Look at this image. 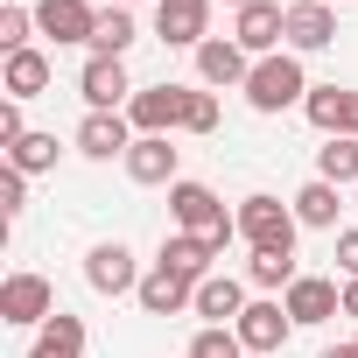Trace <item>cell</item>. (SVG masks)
Masks as SVG:
<instances>
[{
    "instance_id": "1",
    "label": "cell",
    "mask_w": 358,
    "mask_h": 358,
    "mask_svg": "<svg viewBox=\"0 0 358 358\" xmlns=\"http://www.w3.org/2000/svg\"><path fill=\"white\" fill-rule=\"evenodd\" d=\"M169 218H176V232H190V239H204L211 253H225L232 239H239V218L218 204V190L211 183H169Z\"/></svg>"
},
{
    "instance_id": "2",
    "label": "cell",
    "mask_w": 358,
    "mask_h": 358,
    "mask_svg": "<svg viewBox=\"0 0 358 358\" xmlns=\"http://www.w3.org/2000/svg\"><path fill=\"white\" fill-rule=\"evenodd\" d=\"M302 99H309V71H302L295 50L253 64V78H246V106H253V113H288V106H302Z\"/></svg>"
},
{
    "instance_id": "3",
    "label": "cell",
    "mask_w": 358,
    "mask_h": 358,
    "mask_svg": "<svg viewBox=\"0 0 358 358\" xmlns=\"http://www.w3.org/2000/svg\"><path fill=\"white\" fill-rule=\"evenodd\" d=\"M232 218H239V239H246L253 253H295V232H302V225H295V204H281V197L260 190V197H246Z\"/></svg>"
},
{
    "instance_id": "4",
    "label": "cell",
    "mask_w": 358,
    "mask_h": 358,
    "mask_svg": "<svg viewBox=\"0 0 358 358\" xmlns=\"http://www.w3.org/2000/svg\"><path fill=\"white\" fill-rule=\"evenodd\" d=\"M78 99H85V113H127V106H134L127 57H85V71H78Z\"/></svg>"
},
{
    "instance_id": "5",
    "label": "cell",
    "mask_w": 358,
    "mask_h": 358,
    "mask_svg": "<svg viewBox=\"0 0 358 358\" xmlns=\"http://www.w3.org/2000/svg\"><path fill=\"white\" fill-rule=\"evenodd\" d=\"M134 134H183L190 120V85H141L134 106H127Z\"/></svg>"
},
{
    "instance_id": "6",
    "label": "cell",
    "mask_w": 358,
    "mask_h": 358,
    "mask_svg": "<svg viewBox=\"0 0 358 358\" xmlns=\"http://www.w3.org/2000/svg\"><path fill=\"white\" fill-rule=\"evenodd\" d=\"M50 316H57V288H50L43 274H29V267H22V274L0 281V323H15V330H29V323H36V330H43Z\"/></svg>"
},
{
    "instance_id": "7",
    "label": "cell",
    "mask_w": 358,
    "mask_h": 358,
    "mask_svg": "<svg viewBox=\"0 0 358 358\" xmlns=\"http://www.w3.org/2000/svg\"><path fill=\"white\" fill-rule=\"evenodd\" d=\"M232 43L260 64V57H281L288 50V8H274V0H253V8L232 15Z\"/></svg>"
},
{
    "instance_id": "8",
    "label": "cell",
    "mask_w": 358,
    "mask_h": 358,
    "mask_svg": "<svg viewBox=\"0 0 358 358\" xmlns=\"http://www.w3.org/2000/svg\"><path fill=\"white\" fill-rule=\"evenodd\" d=\"M155 36L169 50H204L211 43V0H155Z\"/></svg>"
},
{
    "instance_id": "9",
    "label": "cell",
    "mask_w": 358,
    "mask_h": 358,
    "mask_svg": "<svg viewBox=\"0 0 358 358\" xmlns=\"http://www.w3.org/2000/svg\"><path fill=\"white\" fill-rule=\"evenodd\" d=\"M239 330V344H246V358H267V351H281L288 344V330H295V316L274 302V295H260V302H246V316L232 323Z\"/></svg>"
},
{
    "instance_id": "10",
    "label": "cell",
    "mask_w": 358,
    "mask_h": 358,
    "mask_svg": "<svg viewBox=\"0 0 358 358\" xmlns=\"http://www.w3.org/2000/svg\"><path fill=\"white\" fill-rule=\"evenodd\" d=\"M85 281H92L99 295H134V288H141V260H134L120 239H99V246L85 253Z\"/></svg>"
},
{
    "instance_id": "11",
    "label": "cell",
    "mask_w": 358,
    "mask_h": 358,
    "mask_svg": "<svg viewBox=\"0 0 358 358\" xmlns=\"http://www.w3.org/2000/svg\"><path fill=\"white\" fill-rule=\"evenodd\" d=\"M176 162H183V148H176L169 134H141L134 148H127V176L141 190H155V183H183V176H176Z\"/></svg>"
},
{
    "instance_id": "12",
    "label": "cell",
    "mask_w": 358,
    "mask_h": 358,
    "mask_svg": "<svg viewBox=\"0 0 358 358\" xmlns=\"http://www.w3.org/2000/svg\"><path fill=\"white\" fill-rule=\"evenodd\" d=\"M197 78H204V92H246V78H253V57L232 43V36H211L204 50H197Z\"/></svg>"
},
{
    "instance_id": "13",
    "label": "cell",
    "mask_w": 358,
    "mask_h": 358,
    "mask_svg": "<svg viewBox=\"0 0 358 358\" xmlns=\"http://www.w3.org/2000/svg\"><path fill=\"white\" fill-rule=\"evenodd\" d=\"M141 134H134V120L127 113H85L78 120V155H92V162H127V148H134Z\"/></svg>"
},
{
    "instance_id": "14",
    "label": "cell",
    "mask_w": 358,
    "mask_h": 358,
    "mask_svg": "<svg viewBox=\"0 0 358 358\" xmlns=\"http://www.w3.org/2000/svg\"><path fill=\"white\" fill-rule=\"evenodd\" d=\"M36 29H43L50 43H85V50H92L99 8H92V0H36Z\"/></svg>"
},
{
    "instance_id": "15",
    "label": "cell",
    "mask_w": 358,
    "mask_h": 358,
    "mask_svg": "<svg viewBox=\"0 0 358 358\" xmlns=\"http://www.w3.org/2000/svg\"><path fill=\"white\" fill-rule=\"evenodd\" d=\"M281 309L295 316V323H330V316H344V281H323V274H302L288 295H281Z\"/></svg>"
},
{
    "instance_id": "16",
    "label": "cell",
    "mask_w": 358,
    "mask_h": 358,
    "mask_svg": "<svg viewBox=\"0 0 358 358\" xmlns=\"http://www.w3.org/2000/svg\"><path fill=\"white\" fill-rule=\"evenodd\" d=\"M134 302H141L148 316H183V309H197V288H190L183 274H169V267H148L141 288H134Z\"/></svg>"
},
{
    "instance_id": "17",
    "label": "cell",
    "mask_w": 358,
    "mask_h": 358,
    "mask_svg": "<svg viewBox=\"0 0 358 358\" xmlns=\"http://www.w3.org/2000/svg\"><path fill=\"white\" fill-rule=\"evenodd\" d=\"M337 43V15H330V0H295L288 8V50L309 57V50H330Z\"/></svg>"
},
{
    "instance_id": "18",
    "label": "cell",
    "mask_w": 358,
    "mask_h": 358,
    "mask_svg": "<svg viewBox=\"0 0 358 358\" xmlns=\"http://www.w3.org/2000/svg\"><path fill=\"white\" fill-rule=\"evenodd\" d=\"M211 260H218V253H211L204 239H190V232H169V239H162V260H155V267H169V274H183L190 288H204V281H211Z\"/></svg>"
},
{
    "instance_id": "19",
    "label": "cell",
    "mask_w": 358,
    "mask_h": 358,
    "mask_svg": "<svg viewBox=\"0 0 358 358\" xmlns=\"http://www.w3.org/2000/svg\"><path fill=\"white\" fill-rule=\"evenodd\" d=\"M197 316H204V323H225V330H232V323L246 316V281H232V274H211V281L197 288Z\"/></svg>"
},
{
    "instance_id": "20",
    "label": "cell",
    "mask_w": 358,
    "mask_h": 358,
    "mask_svg": "<svg viewBox=\"0 0 358 358\" xmlns=\"http://www.w3.org/2000/svg\"><path fill=\"white\" fill-rule=\"evenodd\" d=\"M0 92H8V99H43L50 92V57L43 50H15L8 71H0Z\"/></svg>"
},
{
    "instance_id": "21",
    "label": "cell",
    "mask_w": 358,
    "mask_h": 358,
    "mask_svg": "<svg viewBox=\"0 0 358 358\" xmlns=\"http://www.w3.org/2000/svg\"><path fill=\"white\" fill-rule=\"evenodd\" d=\"M29 358H85V316L57 309V316L36 330V351H29Z\"/></svg>"
},
{
    "instance_id": "22",
    "label": "cell",
    "mask_w": 358,
    "mask_h": 358,
    "mask_svg": "<svg viewBox=\"0 0 358 358\" xmlns=\"http://www.w3.org/2000/svg\"><path fill=\"white\" fill-rule=\"evenodd\" d=\"M337 183H323V176H316V183H302L295 190V225H309V232H337Z\"/></svg>"
},
{
    "instance_id": "23",
    "label": "cell",
    "mask_w": 358,
    "mask_h": 358,
    "mask_svg": "<svg viewBox=\"0 0 358 358\" xmlns=\"http://www.w3.org/2000/svg\"><path fill=\"white\" fill-rule=\"evenodd\" d=\"M141 43L134 29V8H99V29H92V57H127Z\"/></svg>"
},
{
    "instance_id": "24",
    "label": "cell",
    "mask_w": 358,
    "mask_h": 358,
    "mask_svg": "<svg viewBox=\"0 0 358 358\" xmlns=\"http://www.w3.org/2000/svg\"><path fill=\"white\" fill-rule=\"evenodd\" d=\"M344 106H351V85H309V99H302L316 134H344Z\"/></svg>"
},
{
    "instance_id": "25",
    "label": "cell",
    "mask_w": 358,
    "mask_h": 358,
    "mask_svg": "<svg viewBox=\"0 0 358 358\" xmlns=\"http://www.w3.org/2000/svg\"><path fill=\"white\" fill-rule=\"evenodd\" d=\"M316 176H323V183H358V141L351 134H330L323 148H316Z\"/></svg>"
},
{
    "instance_id": "26",
    "label": "cell",
    "mask_w": 358,
    "mask_h": 358,
    "mask_svg": "<svg viewBox=\"0 0 358 358\" xmlns=\"http://www.w3.org/2000/svg\"><path fill=\"white\" fill-rule=\"evenodd\" d=\"M57 155H64V148H57V134H36V127H29V134L8 148V169H22V176H50V169H57Z\"/></svg>"
},
{
    "instance_id": "27",
    "label": "cell",
    "mask_w": 358,
    "mask_h": 358,
    "mask_svg": "<svg viewBox=\"0 0 358 358\" xmlns=\"http://www.w3.org/2000/svg\"><path fill=\"white\" fill-rule=\"evenodd\" d=\"M246 281H253L260 295H274V288H295L302 274H295V253H253V260H246Z\"/></svg>"
},
{
    "instance_id": "28",
    "label": "cell",
    "mask_w": 358,
    "mask_h": 358,
    "mask_svg": "<svg viewBox=\"0 0 358 358\" xmlns=\"http://www.w3.org/2000/svg\"><path fill=\"white\" fill-rule=\"evenodd\" d=\"M29 36H36V8L8 0V8H0V50H8V57H15V50H36Z\"/></svg>"
},
{
    "instance_id": "29",
    "label": "cell",
    "mask_w": 358,
    "mask_h": 358,
    "mask_svg": "<svg viewBox=\"0 0 358 358\" xmlns=\"http://www.w3.org/2000/svg\"><path fill=\"white\" fill-rule=\"evenodd\" d=\"M190 358H246V344H239V330L204 323V330H197V344H190Z\"/></svg>"
},
{
    "instance_id": "30",
    "label": "cell",
    "mask_w": 358,
    "mask_h": 358,
    "mask_svg": "<svg viewBox=\"0 0 358 358\" xmlns=\"http://www.w3.org/2000/svg\"><path fill=\"white\" fill-rule=\"evenodd\" d=\"M22 211H29V176L0 169V218H22Z\"/></svg>"
},
{
    "instance_id": "31",
    "label": "cell",
    "mask_w": 358,
    "mask_h": 358,
    "mask_svg": "<svg viewBox=\"0 0 358 358\" xmlns=\"http://www.w3.org/2000/svg\"><path fill=\"white\" fill-rule=\"evenodd\" d=\"M183 134H218V92H190V120Z\"/></svg>"
},
{
    "instance_id": "32",
    "label": "cell",
    "mask_w": 358,
    "mask_h": 358,
    "mask_svg": "<svg viewBox=\"0 0 358 358\" xmlns=\"http://www.w3.org/2000/svg\"><path fill=\"white\" fill-rule=\"evenodd\" d=\"M337 274H344V281H358V225H344V232H337Z\"/></svg>"
},
{
    "instance_id": "33",
    "label": "cell",
    "mask_w": 358,
    "mask_h": 358,
    "mask_svg": "<svg viewBox=\"0 0 358 358\" xmlns=\"http://www.w3.org/2000/svg\"><path fill=\"white\" fill-rule=\"evenodd\" d=\"M22 134H29V127H22V99H8V106H0V155H8Z\"/></svg>"
},
{
    "instance_id": "34",
    "label": "cell",
    "mask_w": 358,
    "mask_h": 358,
    "mask_svg": "<svg viewBox=\"0 0 358 358\" xmlns=\"http://www.w3.org/2000/svg\"><path fill=\"white\" fill-rule=\"evenodd\" d=\"M344 134L358 141V92H351V106H344Z\"/></svg>"
},
{
    "instance_id": "35",
    "label": "cell",
    "mask_w": 358,
    "mask_h": 358,
    "mask_svg": "<svg viewBox=\"0 0 358 358\" xmlns=\"http://www.w3.org/2000/svg\"><path fill=\"white\" fill-rule=\"evenodd\" d=\"M316 358H358V344H323Z\"/></svg>"
},
{
    "instance_id": "36",
    "label": "cell",
    "mask_w": 358,
    "mask_h": 358,
    "mask_svg": "<svg viewBox=\"0 0 358 358\" xmlns=\"http://www.w3.org/2000/svg\"><path fill=\"white\" fill-rule=\"evenodd\" d=\"M344 316H358V281H344Z\"/></svg>"
},
{
    "instance_id": "37",
    "label": "cell",
    "mask_w": 358,
    "mask_h": 358,
    "mask_svg": "<svg viewBox=\"0 0 358 358\" xmlns=\"http://www.w3.org/2000/svg\"><path fill=\"white\" fill-rule=\"evenodd\" d=\"M106 8H141V0H106Z\"/></svg>"
},
{
    "instance_id": "38",
    "label": "cell",
    "mask_w": 358,
    "mask_h": 358,
    "mask_svg": "<svg viewBox=\"0 0 358 358\" xmlns=\"http://www.w3.org/2000/svg\"><path fill=\"white\" fill-rule=\"evenodd\" d=\"M225 8H232V15H239V8H253V0H225Z\"/></svg>"
}]
</instances>
